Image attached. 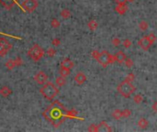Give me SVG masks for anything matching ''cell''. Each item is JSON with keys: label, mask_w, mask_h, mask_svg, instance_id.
<instances>
[{"label": "cell", "mask_w": 157, "mask_h": 132, "mask_svg": "<svg viewBox=\"0 0 157 132\" xmlns=\"http://www.w3.org/2000/svg\"><path fill=\"white\" fill-rule=\"evenodd\" d=\"M67 112L68 110H66L64 105L60 101L55 100L43 111L42 116L53 127H58L67 118Z\"/></svg>", "instance_id": "obj_1"}, {"label": "cell", "mask_w": 157, "mask_h": 132, "mask_svg": "<svg viewBox=\"0 0 157 132\" xmlns=\"http://www.w3.org/2000/svg\"><path fill=\"white\" fill-rule=\"evenodd\" d=\"M40 93L45 99H47L49 101H52V99L57 96L58 93H59V89H58L52 82H47L46 84H44L42 85V87L40 89Z\"/></svg>", "instance_id": "obj_2"}, {"label": "cell", "mask_w": 157, "mask_h": 132, "mask_svg": "<svg viewBox=\"0 0 157 132\" xmlns=\"http://www.w3.org/2000/svg\"><path fill=\"white\" fill-rule=\"evenodd\" d=\"M117 89L119 91V93L121 94L122 96L127 98V97H130L131 94H133V92L135 91V86L132 84L131 82L124 80L118 85Z\"/></svg>", "instance_id": "obj_3"}, {"label": "cell", "mask_w": 157, "mask_h": 132, "mask_svg": "<svg viewBox=\"0 0 157 132\" xmlns=\"http://www.w3.org/2000/svg\"><path fill=\"white\" fill-rule=\"evenodd\" d=\"M44 50L41 48L39 44H34L33 46L28 51V56H30L34 61H40L44 55Z\"/></svg>", "instance_id": "obj_4"}, {"label": "cell", "mask_w": 157, "mask_h": 132, "mask_svg": "<svg viewBox=\"0 0 157 132\" xmlns=\"http://www.w3.org/2000/svg\"><path fill=\"white\" fill-rule=\"evenodd\" d=\"M20 7H22L24 11L31 13L38 7V1L37 0H24Z\"/></svg>", "instance_id": "obj_5"}, {"label": "cell", "mask_w": 157, "mask_h": 132, "mask_svg": "<svg viewBox=\"0 0 157 132\" xmlns=\"http://www.w3.org/2000/svg\"><path fill=\"white\" fill-rule=\"evenodd\" d=\"M12 48L11 43L5 38H0V56H5Z\"/></svg>", "instance_id": "obj_6"}, {"label": "cell", "mask_w": 157, "mask_h": 132, "mask_svg": "<svg viewBox=\"0 0 157 132\" xmlns=\"http://www.w3.org/2000/svg\"><path fill=\"white\" fill-rule=\"evenodd\" d=\"M109 56H110V53H109L107 51H103L100 52V54H99L97 61H98L99 64H101L103 66V67H106L107 65L110 64Z\"/></svg>", "instance_id": "obj_7"}, {"label": "cell", "mask_w": 157, "mask_h": 132, "mask_svg": "<svg viewBox=\"0 0 157 132\" xmlns=\"http://www.w3.org/2000/svg\"><path fill=\"white\" fill-rule=\"evenodd\" d=\"M34 80L37 82V84L43 85L44 84H46V82H48V75L46 74V73L43 72V71H39L35 74Z\"/></svg>", "instance_id": "obj_8"}, {"label": "cell", "mask_w": 157, "mask_h": 132, "mask_svg": "<svg viewBox=\"0 0 157 132\" xmlns=\"http://www.w3.org/2000/svg\"><path fill=\"white\" fill-rule=\"evenodd\" d=\"M24 0H0V4L7 9H11L16 4H19V6H21Z\"/></svg>", "instance_id": "obj_9"}, {"label": "cell", "mask_w": 157, "mask_h": 132, "mask_svg": "<svg viewBox=\"0 0 157 132\" xmlns=\"http://www.w3.org/2000/svg\"><path fill=\"white\" fill-rule=\"evenodd\" d=\"M138 44L140 45V47L142 48V50H144V51H147V50H149V48L152 46V43L151 42V40L148 39L147 36H143L142 38H140L138 40Z\"/></svg>", "instance_id": "obj_10"}, {"label": "cell", "mask_w": 157, "mask_h": 132, "mask_svg": "<svg viewBox=\"0 0 157 132\" xmlns=\"http://www.w3.org/2000/svg\"><path fill=\"white\" fill-rule=\"evenodd\" d=\"M74 81L77 84H83L86 81V76L84 73H77L74 76Z\"/></svg>", "instance_id": "obj_11"}, {"label": "cell", "mask_w": 157, "mask_h": 132, "mask_svg": "<svg viewBox=\"0 0 157 132\" xmlns=\"http://www.w3.org/2000/svg\"><path fill=\"white\" fill-rule=\"evenodd\" d=\"M128 9V7L126 4H117V6L115 7V11L119 15H123L126 13Z\"/></svg>", "instance_id": "obj_12"}, {"label": "cell", "mask_w": 157, "mask_h": 132, "mask_svg": "<svg viewBox=\"0 0 157 132\" xmlns=\"http://www.w3.org/2000/svg\"><path fill=\"white\" fill-rule=\"evenodd\" d=\"M12 94V90L10 87H8L7 85H3L1 88H0V94L3 97H8Z\"/></svg>", "instance_id": "obj_13"}, {"label": "cell", "mask_w": 157, "mask_h": 132, "mask_svg": "<svg viewBox=\"0 0 157 132\" xmlns=\"http://www.w3.org/2000/svg\"><path fill=\"white\" fill-rule=\"evenodd\" d=\"M115 59H116V61L119 63H123L124 61L126 60V55L125 53H124L122 51H119L117 53L115 54Z\"/></svg>", "instance_id": "obj_14"}, {"label": "cell", "mask_w": 157, "mask_h": 132, "mask_svg": "<svg viewBox=\"0 0 157 132\" xmlns=\"http://www.w3.org/2000/svg\"><path fill=\"white\" fill-rule=\"evenodd\" d=\"M61 67H64L71 70L74 67V63L70 59H68V58H66V59H64L61 63Z\"/></svg>", "instance_id": "obj_15"}, {"label": "cell", "mask_w": 157, "mask_h": 132, "mask_svg": "<svg viewBox=\"0 0 157 132\" xmlns=\"http://www.w3.org/2000/svg\"><path fill=\"white\" fill-rule=\"evenodd\" d=\"M67 118H71V119H81L83 120V118H79L77 117V111H76L74 109H71L67 112Z\"/></svg>", "instance_id": "obj_16"}, {"label": "cell", "mask_w": 157, "mask_h": 132, "mask_svg": "<svg viewBox=\"0 0 157 132\" xmlns=\"http://www.w3.org/2000/svg\"><path fill=\"white\" fill-rule=\"evenodd\" d=\"M148 125H149V122L147 119H145L144 117L140 118V120L138 121V126L140 129H146Z\"/></svg>", "instance_id": "obj_17"}, {"label": "cell", "mask_w": 157, "mask_h": 132, "mask_svg": "<svg viewBox=\"0 0 157 132\" xmlns=\"http://www.w3.org/2000/svg\"><path fill=\"white\" fill-rule=\"evenodd\" d=\"M112 117L115 119H121V117H123V116H122V110H119V109H115V110H113Z\"/></svg>", "instance_id": "obj_18"}, {"label": "cell", "mask_w": 157, "mask_h": 132, "mask_svg": "<svg viewBox=\"0 0 157 132\" xmlns=\"http://www.w3.org/2000/svg\"><path fill=\"white\" fill-rule=\"evenodd\" d=\"M5 66L7 67V70H12V69H14L15 67H17L16 66V63H15V61L14 60H12V59H9L8 60L7 63H5Z\"/></svg>", "instance_id": "obj_19"}, {"label": "cell", "mask_w": 157, "mask_h": 132, "mask_svg": "<svg viewBox=\"0 0 157 132\" xmlns=\"http://www.w3.org/2000/svg\"><path fill=\"white\" fill-rule=\"evenodd\" d=\"M59 73H60L61 76H63V77H67V76L69 75V74H70V69L64 68V67H60Z\"/></svg>", "instance_id": "obj_20"}, {"label": "cell", "mask_w": 157, "mask_h": 132, "mask_svg": "<svg viewBox=\"0 0 157 132\" xmlns=\"http://www.w3.org/2000/svg\"><path fill=\"white\" fill-rule=\"evenodd\" d=\"M65 77H63V76H58L56 78V80H55V82H56V84L58 86H64L65 84Z\"/></svg>", "instance_id": "obj_21"}, {"label": "cell", "mask_w": 157, "mask_h": 132, "mask_svg": "<svg viewBox=\"0 0 157 132\" xmlns=\"http://www.w3.org/2000/svg\"><path fill=\"white\" fill-rule=\"evenodd\" d=\"M87 27L89 28V30H96V28H97V23L96 20L92 19V20H90V21L87 23Z\"/></svg>", "instance_id": "obj_22"}, {"label": "cell", "mask_w": 157, "mask_h": 132, "mask_svg": "<svg viewBox=\"0 0 157 132\" xmlns=\"http://www.w3.org/2000/svg\"><path fill=\"white\" fill-rule=\"evenodd\" d=\"M61 16L63 18H70V16H71V12H70L67 8H64V9L61 11Z\"/></svg>", "instance_id": "obj_23"}, {"label": "cell", "mask_w": 157, "mask_h": 132, "mask_svg": "<svg viewBox=\"0 0 157 132\" xmlns=\"http://www.w3.org/2000/svg\"><path fill=\"white\" fill-rule=\"evenodd\" d=\"M133 101L136 103V104H140V103L143 101V97H142V94H135V96H133Z\"/></svg>", "instance_id": "obj_24"}, {"label": "cell", "mask_w": 157, "mask_h": 132, "mask_svg": "<svg viewBox=\"0 0 157 132\" xmlns=\"http://www.w3.org/2000/svg\"><path fill=\"white\" fill-rule=\"evenodd\" d=\"M98 127H99V129H102V127H103V129H104V130H107V131H111V130H112V129H110L109 126L107 125V124L106 122H104V121L101 122L100 124H99Z\"/></svg>", "instance_id": "obj_25"}, {"label": "cell", "mask_w": 157, "mask_h": 132, "mask_svg": "<svg viewBox=\"0 0 157 132\" xmlns=\"http://www.w3.org/2000/svg\"><path fill=\"white\" fill-rule=\"evenodd\" d=\"M139 28L142 31H145L148 28V23L146 21H140L139 23Z\"/></svg>", "instance_id": "obj_26"}, {"label": "cell", "mask_w": 157, "mask_h": 132, "mask_svg": "<svg viewBox=\"0 0 157 132\" xmlns=\"http://www.w3.org/2000/svg\"><path fill=\"white\" fill-rule=\"evenodd\" d=\"M51 26L52 28H58V27H60V22H59V20H58L57 18H52L51 20Z\"/></svg>", "instance_id": "obj_27"}, {"label": "cell", "mask_w": 157, "mask_h": 132, "mask_svg": "<svg viewBox=\"0 0 157 132\" xmlns=\"http://www.w3.org/2000/svg\"><path fill=\"white\" fill-rule=\"evenodd\" d=\"M124 63H125V65L127 66L128 68H131L132 65H133V61H132V60L131 59V58H126L125 61H124Z\"/></svg>", "instance_id": "obj_28"}, {"label": "cell", "mask_w": 157, "mask_h": 132, "mask_svg": "<svg viewBox=\"0 0 157 132\" xmlns=\"http://www.w3.org/2000/svg\"><path fill=\"white\" fill-rule=\"evenodd\" d=\"M122 45L124 46V48L128 49V48H130V47L131 46V41L129 39H126V40H123Z\"/></svg>", "instance_id": "obj_29"}, {"label": "cell", "mask_w": 157, "mask_h": 132, "mask_svg": "<svg viewBox=\"0 0 157 132\" xmlns=\"http://www.w3.org/2000/svg\"><path fill=\"white\" fill-rule=\"evenodd\" d=\"M55 53H56V51L54 49H52V48H49L48 50H47V54H48V56H50V57H53L55 55Z\"/></svg>", "instance_id": "obj_30"}, {"label": "cell", "mask_w": 157, "mask_h": 132, "mask_svg": "<svg viewBox=\"0 0 157 132\" xmlns=\"http://www.w3.org/2000/svg\"><path fill=\"white\" fill-rule=\"evenodd\" d=\"M88 131H98L99 130V127L97 125H95V124H92L90 125V127L87 129Z\"/></svg>", "instance_id": "obj_31"}, {"label": "cell", "mask_w": 157, "mask_h": 132, "mask_svg": "<svg viewBox=\"0 0 157 132\" xmlns=\"http://www.w3.org/2000/svg\"><path fill=\"white\" fill-rule=\"evenodd\" d=\"M134 78H135V77H134V74L131 73H128V75L126 76L125 80L128 81V82H131L132 81L134 80Z\"/></svg>", "instance_id": "obj_32"}, {"label": "cell", "mask_w": 157, "mask_h": 132, "mask_svg": "<svg viewBox=\"0 0 157 132\" xmlns=\"http://www.w3.org/2000/svg\"><path fill=\"white\" fill-rule=\"evenodd\" d=\"M131 114V112L130 109H124V110H122V116H123V117H130Z\"/></svg>", "instance_id": "obj_33"}, {"label": "cell", "mask_w": 157, "mask_h": 132, "mask_svg": "<svg viewBox=\"0 0 157 132\" xmlns=\"http://www.w3.org/2000/svg\"><path fill=\"white\" fill-rule=\"evenodd\" d=\"M99 54H100V52H99L98 51H97V50H94V51H91V55H92V57L95 58V59H97Z\"/></svg>", "instance_id": "obj_34"}, {"label": "cell", "mask_w": 157, "mask_h": 132, "mask_svg": "<svg viewBox=\"0 0 157 132\" xmlns=\"http://www.w3.org/2000/svg\"><path fill=\"white\" fill-rule=\"evenodd\" d=\"M147 37H148V39L151 40L152 43H154V41H155V40H156V36L154 34V33H150V34H149Z\"/></svg>", "instance_id": "obj_35"}, {"label": "cell", "mask_w": 157, "mask_h": 132, "mask_svg": "<svg viewBox=\"0 0 157 132\" xmlns=\"http://www.w3.org/2000/svg\"><path fill=\"white\" fill-rule=\"evenodd\" d=\"M112 44L114 45V46L118 47V46H119V45H121V40H119V38H114L112 40Z\"/></svg>", "instance_id": "obj_36"}, {"label": "cell", "mask_w": 157, "mask_h": 132, "mask_svg": "<svg viewBox=\"0 0 157 132\" xmlns=\"http://www.w3.org/2000/svg\"><path fill=\"white\" fill-rule=\"evenodd\" d=\"M52 43L53 46H59L60 43H61V40L58 39V38H54L52 40Z\"/></svg>", "instance_id": "obj_37"}, {"label": "cell", "mask_w": 157, "mask_h": 132, "mask_svg": "<svg viewBox=\"0 0 157 132\" xmlns=\"http://www.w3.org/2000/svg\"><path fill=\"white\" fill-rule=\"evenodd\" d=\"M14 61H15V63H16V66H20L22 63H23V61H22V60L20 59L19 57H17L16 59H14Z\"/></svg>", "instance_id": "obj_38"}, {"label": "cell", "mask_w": 157, "mask_h": 132, "mask_svg": "<svg viewBox=\"0 0 157 132\" xmlns=\"http://www.w3.org/2000/svg\"><path fill=\"white\" fill-rule=\"evenodd\" d=\"M127 1L128 0H114V2L117 4H126Z\"/></svg>", "instance_id": "obj_39"}, {"label": "cell", "mask_w": 157, "mask_h": 132, "mask_svg": "<svg viewBox=\"0 0 157 132\" xmlns=\"http://www.w3.org/2000/svg\"><path fill=\"white\" fill-rule=\"evenodd\" d=\"M152 110L154 111V112H156V113H157V102H154V104H152Z\"/></svg>", "instance_id": "obj_40"}, {"label": "cell", "mask_w": 157, "mask_h": 132, "mask_svg": "<svg viewBox=\"0 0 157 132\" xmlns=\"http://www.w3.org/2000/svg\"><path fill=\"white\" fill-rule=\"evenodd\" d=\"M129 2H133V1H135V0H128Z\"/></svg>", "instance_id": "obj_41"}]
</instances>
